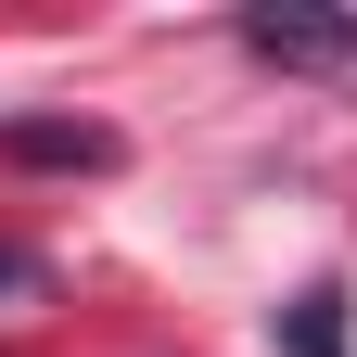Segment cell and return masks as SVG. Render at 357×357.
I'll return each instance as SVG.
<instances>
[{
  "instance_id": "1",
  "label": "cell",
  "mask_w": 357,
  "mask_h": 357,
  "mask_svg": "<svg viewBox=\"0 0 357 357\" xmlns=\"http://www.w3.org/2000/svg\"><path fill=\"white\" fill-rule=\"evenodd\" d=\"M243 52L255 64H294V77H332V64H357V13H281V0H255Z\"/></svg>"
},
{
  "instance_id": "2",
  "label": "cell",
  "mask_w": 357,
  "mask_h": 357,
  "mask_svg": "<svg viewBox=\"0 0 357 357\" xmlns=\"http://www.w3.org/2000/svg\"><path fill=\"white\" fill-rule=\"evenodd\" d=\"M0 166H52V178H102V166H115V128H89V115H0Z\"/></svg>"
},
{
  "instance_id": "3",
  "label": "cell",
  "mask_w": 357,
  "mask_h": 357,
  "mask_svg": "<svg viewBox=\"0 0 357 357\" xmlns=\"http://www.w3.org/2000/svg\"><path fill=\"white\" fill-rule=\"evenodd\" d=\"M281 357H344V294H332V281H306V294L281 306Z\"/></svg>"
},
{
  "instance_id": "4",
  "label": "cell",
  "mask_w": 357,
  "mask_h": 357,
  "mask_svg": "<svg viewBox=\"0 0 357 357\" xmlns=\"http://www.w3.org/2000/svg\"><path fill=\"white\" fill-rule=\"evenodd\" d=\"M38 281H52V255H38V243H0V294H38Z\"/></svg>"
}]
</instances>
